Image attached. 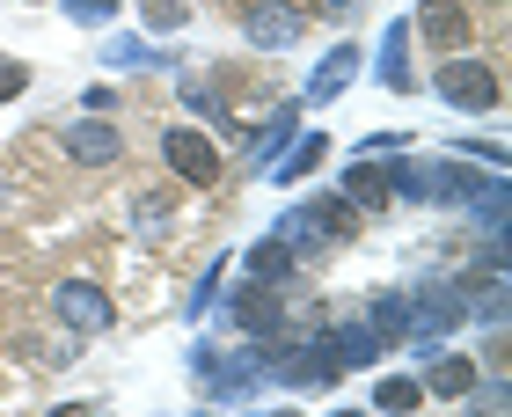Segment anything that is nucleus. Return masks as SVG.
Wrapping results in <instances>:
<instances>
[{
  "mask_svg": "<svg viewBox=\"0 0 512 417\" xmlns=\"http://www.w3.org/2000/svg\"><path fill=\"white\" fill-rule=\"evenodd\" d=\"M0 96H22V66L15 59H0Z\"/></svg>",
  "mask_w": 512,
  "mask_h": 417,
  "instance_id": "obj_11",
  "label": "nucleus"
},
{
  "mask_svg": "<svg viewBox=\"0 0 512 417\" xmlns=\"http://www.w3.org/2000/svg\"><path fill=\"white\" fill-rule=\"evenodd\" d=\"M322 8H330V15H359V0H322Z\"/></svg>",
  "mask_w": 512,
  "mask_h": 417,
  "instance_id": "obj_12",
  "label": "nucleus"
},
{
  "mask_svg": "<svg viewBox=\"0 0 512 417\" xmlns=\"http://www.w3.org/2000/svg\"><path fill=\"white\" fill-rule=\"evenodd\" d=\"M293 30H300V15H278V8H256L249 15V37L256 44H293Z\"/></svg>",
  "mask_w": 512,
  "mask_h": 417,
  "instance_id": "obj_5",
  "label": "nucleus"
},
{
  "mask_svg": "<svg viewBox=\"0 0 512 417\" xmlns=\"http://www.w3.org/2000/svg\"><path fill=\"white\" fill-rule=\"evenodd\" d=\"M286 271V249H256V278H278Z\"/></svg>",
  "mask_w": 512,
  "mask_h": 417,
  "instance_id": "obj_10",
  "label": "nucleus"
},
{
  "mask_svg": "<svg viewBox=\"0 0 512 417\" xmlns=\"http://www.w3.org/2000/svg\"><path fill=\"white\" fill-rule=\"evenodd\" d=\"M66 154L74 161H118V132L110 125H74L66 132Z\"/></svg>",
  "mask_w": 512,
  "mask_h": 417,
  "instance_id": "obj_4",
  "label": "nucleus"
},
{
  "mask_svg": "<svg viewBox=\"0 0 512 417\" xmlns=\"http://www.w3.org/2000/svg\"><path fill=\"white\" fill-rule=\"evenodd\" d=\"M432 388H439V396H469V388H476V366H469V359H439V366H432Z\"/></svg>",
  "mask_w": 512,
  "mask_h": 417,
  "instance_id": "obj_7",
  "label": "nucleus"
},
{
  "mask_svg": "<svg viewBox=\"0 0 512 417\" xmlns=\"http://www.w3.org/2000/svg\"><path fill=\"white\" fill-rule=\"evenodd\" d=\"M344 191H352V205L374 213V205H388V169H352V176H344Z\"/></svg>",
  "mask_w": 512,
  "mask_h": 417,
  "instance_id": "obj_6",
  "label": "nucleus"
},
{
  "mask_svg": "<svg viewBox=\"0 0 512 417\" xmlns=\"http://www.w3.org/2000/svg\"><path fill=\"white\" fill-rule=\"evenodd\" d=\"M425 37L447 44V52H454V44H469V15H461V0H432V8H425Z\"/></svg>",
  "mask_w": 512,
  "mask_h": 417,
  "instance_id": "obj_3",
  "label": "nucleus"
},
{
  "mask_svg": "<svg viewBox=\"0 0 512 417\" xmlns=\"http://www.w3.org/2000/svg\"><path fill=\"white\" fill-rule=\"evenodd\" d=\"M161 154H169L191 183H213V176H220V147H213V139H198V132H183V125L161 139Z\"/></svg>",
  "mask_w": 512,
  "mask_h": 417,
  "instance_id": "obj_2",
  "label": "nucleus"
},
{
  "mask_svg": "<svg viewBox=\"0 0 512 417\" xmlns=\"http://www.w3.org/2000/svg\"><path fill=\"white\" fill-rule=\"evenodd\" d=\"M439 88H447V103H461V110H491L498 103V74L483 59H454L447 74H439Z\"/></svg>",
  "mask_w": 512,
  "mask_h": 417,
  "instance_id": "obj_1",
  "label": "nucleus"
},
{
  "mask_svg": "<svg viewBox=\"0 0 512 417\" xmlns=\"http://www.w3.org/2000/svg\"><path fill=\"white\" fill-rule=\"evenodd\" d=\"M66 315L96 330V322H110V300H96V286H66Z\"/></svg>",
  "mask_w": 512,
  "mask_h": 417,
  "instance_id": "obj_8",
  "label": "nucleus"
},
{
  "mask_svg": "<svg viewBox=\"0 0 512 417\" xmlns=\"http://www.w3.org/2000/svg\"><path fill=\"white\" fill-rule=\"evenodd\" d=\"M417 396H425L417 381H381V410H417Z\"/></svg>",
  "mask_w": 512,
  "mask_h": 417,
  "instance_id": "obj_9",
  "label": "nucleus"
}]
</instances>
